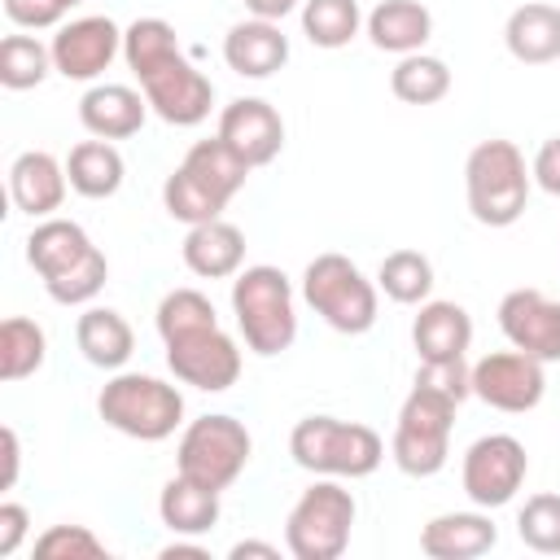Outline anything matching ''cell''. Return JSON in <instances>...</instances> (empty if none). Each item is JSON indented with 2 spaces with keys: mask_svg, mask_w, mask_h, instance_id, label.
Instances as JSON below:
<instances>
[{
  "mask_svg": "<svg viewBox=\"0 0 560 560\" xmlns=\"http://www.w3.org/2000/svg\"><path fill=\"white\" fill-rule=\"evenodd\" d=\"M232 315L245 337V346L262 359L280 354L298 337V311H293V289L280 267H245L232 280Z\"/></svg>",
  "mask_w": 560,
  "mask_h": 560,
  "instance_id": "1",
  "label": "cell"
},
{
  "mask_svg": "<svg viewBox=\"0 0 560 560\" xmlns=\"http://www.w3.org/2000/svg\"><path fill=\"white\" fill-rule=\"evenodd\" d=\"M289 455L298 468L319 477H368L381 468L385 442L368 424L337 416H306L289 433Z\"/></svg>",
  "mask_w": 560,
  "mask_h": 560,
  "instance_id": "2",
  "label": "cell"
},
{
  "mask_svg": "<svg viewBox=\"0 0 560 560\" xmlns=\"http://www.w3.org/2000/svg\"><path fill=\"white\" fill-rule=\"evenodd\" d=\"M468 210L486 228H512L529 201V171L512 140H481L464 162Z\"/></svg>",
  "mask_w": 560,
  "mask_h": 560,
  "instance_id": "3",
  "label": "cell"
},
{
  "mask_svg": "<svg viewBox=\"0 0 560 560\" xmlns=\"http://www.w3.org/2000/svg\"><path fill=\"white\" fill-rule=\"evenodd\" d=\"M96 411L109 429L136 438V442H162L179 429L184 420V394L158 376L144 372H118L114 381H105Z\"/></svg>",
  "mask_w": 560,
  "mask_h": 560,
  "instance_id": "4",
  "label": "cell"
},
{
  "mask_svg": "<svg viewBox=\"0 0 560 560\" xmlns=\"http://www.w3.org/2000/svg\"><path fill=\"white\" fill-rule=\"evenodd\" d=\"M455 398L433 389V385H411V394L398 407V424H394V464L407 477H433L442 472L446 455H451V424H455Z\"/></svg>",
  "mask_w": 560,
  "mask_h": 560,
  "instance_id": "5",
  "label": "cell"
},
{
  "mask_svg": "<svg viewBox=\"0 0 560 560\" xmlns=\"http://www.w3.org/2000/svg\"><path fill=\"white\" fill-rule=\"evenodd\" d=\"M306 306L337 332L359 337L376 324V289L346 254H319L302 271Z\"/></svg>",
  "mask_w": 560,
  "mask_h": 560,
  "instance_id": "6",
  "label": "cell"
},
{
  "mask_svg": "<svg viewBox=\"0 0 560 560\" xmlns=\"http://www.w3.org/2000/svg\"><path fill=\"white\" fill-rule=\"evenodd\" d=\"M350 529L354 494L337 481H315L284 521V547L293 560H337L350 547Z\"/></svg>",
  "mask_w": 560,
  "mask_h": 560,
  "instance_id": "7",
  "label": "cell"
},
{
  "mask_svg": "<svg viewBox=\"0 0 560 560\" xmlns=\"http://www.w3.org/2000/svg\"><path fill=\"white\" fill-rule=\"evenodd\" d=\"M249 451H254V442H249V429L241 420H232V416H201V420H192L184 429L175 464L197 486L228 490L245 472Z\"/></svg>",
  "mask_w": 560,
  "mask_h": 560,
  "instance_id": "8",
  "label": "cell"
},
{
  "mask_svg": "<svg viewBox=\"0 0 560 560\" xmlns=\"http://www.w3.org/2000/svg\"><path fill=\"white\" fill-rule=\"evenodd\" d=\"M529 472V455L512 433H486L464 451V494L477 508H503L512 503V494L525 486Z\"/></svg>",
  "mask_w": 560,
  "mask_h": 560,
  "instance_id": "9",
  "label": "cell"
},
{
  "mask_svg": "<svg viewBox=\"0 0 560 560\" xmlns=\"http://www.w3.org/2000/svg\"><path fill=\"white\" fill-rule=\"evenodd\" d=\"M547 363L525 350H494L472 363V394L494 411H534L547 394Z\"/></svg>",
  "mask_w": 560,
  "mask_h": 560,
  "instance_id": "10",
  "label": "cell"
},
{
  "mask_svg": "<svg viewBox=\"0 0 560 560\" xmlns=\"http://www.w3.org/2000/svg\"><path fill=\"white\" fill-rule=\"evenodd\" d=\"M140 88L149 96V109L171 127H197L214 101V83L184 52H175L162 66H153L149 74H140Z\"/></svg>",
  "mask_w": 560,
  "mask_h": 560,
  "instance_id": "11",
  "label": "cell"
},
{
  "mask_svg": "<svg viewBox=\"0 0 560 560\" xmlns=\"http://www.w3.org/2000/svg\"><path fill=\"white\" fill-rule=\"evenodd\" d=\"M166 368L175 372V381H184L192 389L223 394L241 376V350L223 328H206V332L166 341Z\"/></svg>",
  "mask_w": 560,
  "mask_h": 560,
  "instance_id": "12",
  "label": "cell"
},
{
  "mask_svg": "<svg viewBox=\"0 0 560 560\" xmlns=\"http://www.w3.org/2000/svg\"><path fill=\"white\" fill-rule=\"evenodd\" d=\"M499 328L512 350H525L542 363H560V302L542 289H512L499 302Z\"/></svg>",
  "mask_w": 560,
  "mask_h": 560,
  "instance_id": "13",
  "label": "cell"
},
{
  "mask_svg": "<svg viewBox=\"0 0 560 560\" xmlns=\"http://www.w3.org/2000/svg\"><path fill=\"white\" fill-rule=\"evenodd\" d=\"M52 70L66 79H96L101 70H109V61L122 52V31L109 18H74L66 26H57L52 35Z\"/></svg>",
  "mask_w": 560,
  "mask_h": 560,
  "instance_id": "14",
  "label": "cell"
},
{
  "mask_svg": "<svg viewBox=\"0 0 560 560\" xmlns=\"http://www.w3.org/2000/svg\"><path fill=\"white\" fill-rule=\"evenodd\" d=\"M219 140L232 144L249 166H267L284 149V118L262 96H236L219 114Z\"/></svg>",
  "mask_w": 560,
  "mask_h": 560,
  "instance_id": "15",
  "label": "cell"
},
{
  "mask_svg": "<svg viewBox=\"0 0 560 560\" xmlns=\"http://www.w3.org/2000/svg\"><path fill=\"white\" fill-rule=\"evenodd\" d=\"M66 184H70L66 179V166L52 153H44V149H26L9 166V197L31 219H48L52 210H61Z\"/></svg>",
  "mask_w": 560,
  "mask_h": 560,
  "instance_id": "16",
  "label": "cell"
},
{
  "mask_svg": "<svg viewBox=\"0 0 560 560\" xmlns=\"http://www.w3.org/2000/svg\"><path fill=\"white\" fill-rule=\"evenodd\" d=\"M144 114H149V96H140L127 83H96L79 101V122L96 140H127V136H136L144 127Z\"/></svg>",
  "mask_w": 560,
  "mask_h": 560,
  "instance_id": "17",
  "label": "cell"
},
{
  "mask_svg": "<svg viewBox=\"0 0 560 560\" xmlns=\"http://www.w3.org/2000/svg\"><path fill=\"white\" fill-rule=\"evenodd\" d=\"M499 542L486 512H442L420 529V551L429 560H477Z\"/></svg>",
  "mask_w": 560,
  "mask_h": 560,
  "instance_id": "18",
  "label": "cell"
},
{
  "mask_svg": "<svg viewBox=\"0 0 560 560\" xmlns=\"http://www.w3.org/2000/svg\"><path fill=\"white\" fill-rule=\"evenodd\" d=\"M223 61L241 74V79H271L284 61H289V39L276 22L267 18H249L236 22L223 39Z\"/></svg>",
  "mask_w": 560,
  "mask_h": 560,
  "instance_id": "19",
  "label": "cell"
},
{
  "mask_svg": "<svg viewBox=\"0 0 560 560\" xmlns=\"http://www.w3.org/2000/svg\"><path fill=\"white\" fill-rule=\"evenodd\" d=\"M179 171H184L206 197H214V201L228 210V201L245 188V179H249L254 166H249L232 144H223V140L214 136V140H197V144L184 153Z\"/></svg>",
  "mask_w": 560,
  "mask_h": 560,
  "instance_id": "20",
  "label": "cell"
},
{
  "mask_svg": "<svg viewBox=\"0 0 560 560\" xmlns=\"http://www.w3.org/2000/svg\"><path fill=\"white\" fill-rule=\"evenodd\" d=\"M411 346H416L420 363L464 359V350L472 346L468 311L459 302H420V315L411 324Z\"/></svg>",
  "mask_w": 560,
  "mask_h": 560,
  "instance_id": "21",
  "label": "cell"
},
{
  "mask_svg": "<svg viewBox=\"0 0 560 560\" xmlns=\"http://www.w3.org/2000/svg\"><path fill=\"white\" fill-rule=\"evenodd\" d=\"M184 262L192 276H206V280H228L241 271L245 262V236L236 223L228 219H210V223H197L188 228L184 236Z\"/></svg>",
  "mask_w": 560,
  "mask_h": 560,
  "instance_id": "22",
  "label": "cell"
},
{
  "mask_svg": "<svg viewBox=\"0 0 560 560\" xmlns=\"http://www.w3.org/2000/svg\"><path fill=\"white\" fill-rule=\"evenodd\" d=\"M96 245L88 241V232L74 223V219H44V223H35V232L26 236V262L39 271V280L48 284V280H57V276H66L70 267H79L88 254H92Z\"/></svg>",
  "mask_w": 560,
  "mask_h": 560,
  "instance_id": "23",
  "label": "cell"
},
{
  "mask_svg": "<svg viewBox=\"0 0 560 560\" xmlns=\"http://www.w3.org/2000/svg\"><path fill=\"white\" fill-rule=\"evenodd\" d=\"M503 44L516 61L525 66H547L560 57V9L529 0L521 9H512L508 26H503Z\"/></svg>",
  "mask_w": 560,
  "mask_h": 560,
  "instance_id": "24",
  "label": "cell"
},
{
  "mask_svg": "<svg viewBox=\"0 0 560 560\" xmlns=\"http://www.w3.org/2000/svg\"><path fill=\"white\" fill-rule=\"evenodd\" d=\"M74 341H79L83 359H88L92 368H105V372L122 368V363L131 359V350H136L131 324H127L118 311H109V306H88V311L79 315V324H74Z\"/></svg>",
  "mask_w": 560,
  "mask_h": 560,
  "instance_id": "25",
  "label": "cell"
},
{
  "mask_svg": "<svg viewBox=\"0 0 560 560\" xmlns=\"http://www.w3.org/2000/svg\"><path fill=\"white\" fill-rule=\"evenodd\" d=\"M368 35L376 48L407 57V52H420L424 39L433 35V18L420 0H381L368 13Z\"/></svg>",
  "mask_w": 560,
  "mask_h": 560,
  "instance_id": "26",
  "label": "cell"
},
{
  "mask_svg": "<svg viewBox=\"0 0 560 560\" xmlns=\"http://www.w3.org/2000/svg\"><path fill=\"white\" fill-rule=\"evenodd\" d=\"M122 153L109 144V140H79L66 158V179L79 197L88 201H101V197H114L122 188Z\"/></svg>",
  "mask_w": 560,
  "mask_h": 560,
  "instance_id": "27",
  "label": "cell"
},
{
  "mask_svg": "<svg viewBox=\"0 0 560 560\" xmlns=\"http://www.w3.org/2000/svg\"><path fill=\"white\" fill-rule=\"evenodd\" d=\"M158 512H162V525L175 529V534H206V529L219 525V490L197 486L192 477L175 472V477L162 486Z\"/></svg>",
  "mask_w": 560,
  "mask_h": 560,
  "instance_id": "28",
  "label": "cell"
},
{
  "mask_svg": "<svg viewBox=\"0 0 560 560\" xmlns=\"http://www.w3.org/2000/svg\"><path fill=\"white\" fill-rule=\"evenodd\" d=\"M48 354V337L35 319L26 315H9L0 324V381H26L44 368Z\"/></svg>",
  "mask_w": 560,
  "mask_h": 560,
  "instance_id": "29",
  "label": "cell"
},
{
  "mask_svg": "<svg viewBox=\"0 0 560 560\" xmlns=\"http://www.w3.org/2000/svg\"><path fill=\"white\" fill-rule=\"evenodd\" d=\"M389 88L398 101L407 105H438L446 92H451V70L442 57H429V52H407L398 57L394 74H389Z\"/></svg>",
  "mask_w": 560,
  "mask_h": 560,
  "instance_id": "30",
  "label": "cell"
},
{
  "mask_svg": "<svg viewBox=\"0 0 560 560\" xmlns=\"http://www.w3.org/2000/svg\"><path fill=\"white\" fill-rule=\"evenodd\" d=\"M359 0H306L302 4V35L315 48H346L359 35Z\"/></svg>",
  "mask_w": 560,
  "mask_h": 560,
  "instance_id": "31",
  "label": "cell"
},
{
  "mask_svg": "<svg viewBox=\"0 0 560 560\" xmlns=\"http://www.w3.org/2000/svg\"><path fill=\"white\" fill-rule=\"evenodd\" d=\"M52 70V48L39 44L35 35H4L0 44V83L9 92H26L39 88Z\"/></svg>",
  "mask_w": 560,
  "mask_h": 560,
  "instance_id": "32",
  "label": "cell"
},
{
  "mask_svg": "<svg viewBox=\"0 0 560 560\" xmlns=\"http://www.w3.org/2000/svg\"><path fill=\"white\" fill-rule=\"evenodd\" d=\"M385 298L402 302V306H416L429 298L433 289V262L420 254V249H394L381 258V271H376Z\"/></svg>",
  "mask_w": 560,
  "mask_h": 560,
  "instance_id": "33",
  "label": "cell"
},
{
  "mask_svg": "<svg viewBox=\"0 0 560 560\" xmlns=\"http://www.w3.org/2000/svg\"><path fill=\"white\" fill-rule=\"evenodd\" d=\"M179 52V39H175V26L162 22V18H136L127 31H122V57L131 66V74H149L153 66H162L166 57Z\"/></svg>",
  "mask_w": 560,
  "mask_h": 560,
  "instance_id": "34",
  "label": "cell"
},
{
  "mask_svg": "<svg viewBox=\"0 0 560 560\" xmlns=\"http://www.w3.org/2000/svg\"><path fill=\"white\" fill-rule=\"evenodd\" d=\"M206 328H219V315H214L206 293L171 289L158 302V332H162V341H175V337H188V332H206Z\"/></svg>",
  "mask_w": 560,
  "mask_h": 560,
  "instance_id": "35",
  "label": "cell"
},
{
  "mask_svg": "<svg viewBox=\"0 0 560 560\" xmlns=\"http://www.w3.org/2000/svg\"><path fill=\"white\" fill-rule=\"evenodd\" d=\"M516 534L538 556H560V494H534L525 499L516 516Z\"/></svg>",
  "mask_w": 560,
  "mask_h": 560,
  "instance_id": "36",
  "label": "cell"
},
{
  "mask_svg": "<svg viewBox=\"0 0 560 560\" xmlns=\"http://www.w3.org/2000/svg\"><path fill=\"white\" fill-rule=\"evenodd\" d=\"M162 201H166V214L171 219H179V223H188V228H197V223H210V219H219L223 214V206L214 201V197H206L179 166L166 175V184H162Z\"/></svg>",
  "mask_w": 560,
  "mask_h": 560,
  "instance_id": "37",
  "label": "cell"
},
{
  "mask_svg": "<svg viewBox=\"0 0 560 560\" xmlns=\"http://www.w3.org/2000/svg\"><path fill=\"white\" fill-rule=\"evenodd\" d=\"M105 276H109V262H105L101 249H92L79 267H70L66 276L48 280L44 289H48V298L61 302V306H83V302H92V298L105 289Z\"/></svg>",
  "mask_w": 560,
  "mask_h": 560,
  "instance_id": "38",
  "label": "cell"
},
{
  "mask_svg": "<svg viewBox=\"0 0 560 560\" xmlns=\"http://www.w3.org/2000/svg\"><path fill=\"white\" fill-rule=\"evenodd\" d=\"M35 556L44 560H66V556H109L105 542L88 525H52L35 538Z\"/></svg>",
  "mask_w": 560,
  "mask_h": 560,
  "instance_id": "39",
  "label": "cell"
},
{
  "mask_svg": "<svg viewBox=\"0 0 560 560\" xmlns=\"http://www.w3.org/2000/svg\"><path fill=\"white\" fill-rule=\"evenodd\" d=\"M416 381H420V385H433V389H442V394H451L455 402H464V398L472 394V368H468L464 359H438V363H420Z\"/></svg>",
  "mask_w": 560,
  "mask_h": 560,
  "instance_id": "40",
  "label": "cell"
},
{
  "mask_svg": "<svg viewBox=\"0 0 560 560\" xmlns=\"http://www.w3.org/2000/svg\"><path fill=\"white\" fill-rule=\"evenodd\" d=\"M70 13L66 0H4V18L22 31H44V26H57L61 18Z\"/></svg>",
  "mask_w": 560,
  "mask_h": 560,
  "instance_id": "41",
  "label": "cell"
},
{
  "mask_svg": "<svg viewBox=\"0 0 560 560\" xmlns=\"http://www.w3.org/2000/svg\"><path fill=\"white\" fill-rule=\"evenodd\" d=\"M529 175L538 179V188H542V192L560 197V136L542 140V149L534 153V166H529Z\"/></svg>",
  "mask_w": 560,
  "mask_h": 560,
  "instance_id": "42",
  "label": "cell"
},
{
  "mask_svg": "<svg viewBox=\"0 0 560 560\" xmlns=\"http://www.w3.org/2000/svg\"><path fill=\"white\" fill-rule=\"evenodd\" d=\"M26 525H31V516L22 503H0V556H13L22 547Z\"/></svg>",
  "mask_w": 560,
  "mask_h": 560,
  "instance_id": "43",
  "label": "cell"
},
{
  "mask_svg": "<svg viewBox=\"0 0 560 560\" xmlns=\"http://www.w3.org/2000/svg\"><path fill=\"white\" fill-rule=\"evenodd\" d=\"M0 446H4V477H0V490H13V481H18V464H22L18 433H13V429H0Z\"/></svg>",
  "mask_w": 560,
  "mask_h": 560,
  "instance_id": "44",
  "label": "cell"
},
{
  "mask_svg": "<svg viewBox=\"0 0 560 560\" xmlns=\"http://www.w3.org/2000/svg\"><path fill=\"white\" fill-rule=\"evenodd\" d=\"M245 9H249L254 18H267V22H280L284 13H293V9H298V0H245Z\"/></svg>",
  "mask_w": 560,
  "mask_h": 560,
  "instance_id": "45",
  "label": "cell"
},
{
  "mask_svg": "<svg viewBox=\"0 0 560 560\" xmlns=\"http://www.w3.org/2000/svg\"><path fill=\"white\" fill-rule=\"evenodd\" d=\"M228 556H232V560H245V556H262V560H276L280 551H276L271 542H254V538H245V542H236Z\"/></svg>",
  "mask_w": 560,
  "mask_h": 560,
  "instance_id": "46",
  "label": "cell"
},
{
  "mask_svg": "<svg viewBox=\"0 0 560 560\" xmlns=\"http://www.w3.org/2000/svg\"><path fill=\"white\" fill-rule=\"evenodd\" d=\"M179 556L206 560V547H197V542H171V547H162V560H179Z\"/></svg>",
  "mask_w": 560,
  "mask_h": 560,
  "instance_id": "47",
  "label": "cell"
},
{
  "mask_svg": "<svg viewBox=\"0 0 560 560\" xmlns=\"http://www.w3.org/2000/svg\"><path fill=\"white\" fill-rule=\"evenodd\" d=\"M66 4H79V0H66Z\"/></svg>",
  "mask_w": 560,
  "mask_h": 560,
  "instance_id": "48",
  "label": "cell"
}]
</instances>
